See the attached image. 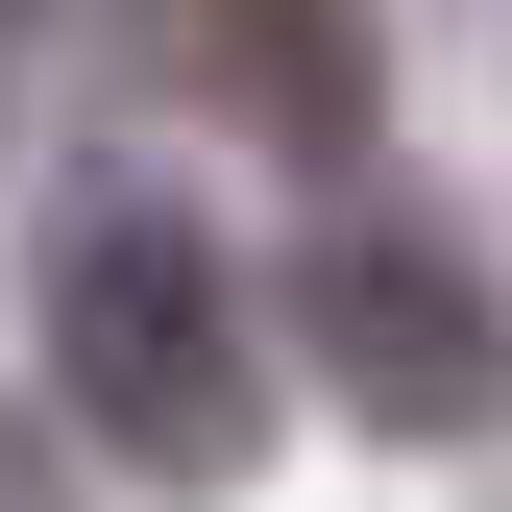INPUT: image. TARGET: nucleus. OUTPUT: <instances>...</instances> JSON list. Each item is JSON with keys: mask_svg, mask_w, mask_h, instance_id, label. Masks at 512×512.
I'll return each instance as SVG.
<instances>
[{"mask_svg": "<svg viewBox=\"0 0 512 512\" xmlns=\"http://www.w3.org/2000/svg\"><path fill=\"white\" fill-rule=\"evenodd\" d=\"M49 415L147 488H244L269 464V366H244V269L171 196H74L49 220Z\"/></svg>", "mask_w": 512, "mask_h": 512, "instance_id": "nucleus-1", "label": "nucleus"}, {"mask_svg": "<svg viewBox=\"0 0 512 512\" xmlns=\"http://www.w3.org/2000/svg\"><path fill=\"white\" fill-rule=\"evenodd\" d=\"M293 342H317V391H342L366 439H488L512 415V317H488V269L439 220H391V196H342L293 244Z\"/></svg>", "mask_w": 512, "mask_h": 512, "instance_id": "nucleus-2", "label": "nucleus"}, {"mask_svg": "<svg viewBox=\"0 0 512 512\" xmlns=\"http://www.w3.org/2000/svg\"><path fill=\"white\" fill-rule=\"evenodd\" d=\"M122 49H147L196 122H244V147H366V98H391V49H366V0H122Z\"/></svg>", "mask_w": 512, "mask_h": 512, "instance_id": "nucleus-3", "label": "nucleus"}, {"mask_svg": "<svg viewBox=\"0 0 512 512\" xmlns=\"http://www.w3.org/2000/svg\"><path fill=\"white\" fill-rule=\"evenodd\" d=\"M0 512H49V464H25V439H0Z\"/></svg>", "mask_w": 512, "mask_h": 512, "instance_id": "nucleus-4", "label": "nucleus"}, {"mask_svg": "<svg viewBox=\"0 0 512 512\" xmlns=\"http://www.w3.org/2000/svg\"><path fill=\"white\" fill-rule=\"evenodd\" d=\"M488 25H512V0H488Z\"/></svg>", "mask_w": 512, "mask_h": 512, "instance_id": "nucleus-5", "label": "nucleus"}]
</instances>
